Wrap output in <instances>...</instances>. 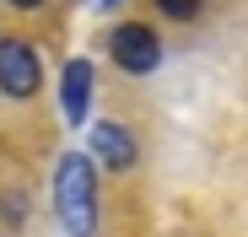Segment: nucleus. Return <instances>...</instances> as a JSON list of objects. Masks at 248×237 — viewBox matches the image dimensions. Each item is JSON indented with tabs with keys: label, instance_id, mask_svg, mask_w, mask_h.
I'll list each match as a JSON object with an SVG mask.
<instances>
[{
	"label": "nucleus",
	"instance_id": "1",
	"mask_svg": "<svg viewBox=\"0 0 248 237\" xmlns=\"http://www.w3.org/2000/svg\"><path fill=\"white\" fill-rule=\"evenodd\" d=\"M54 216L70 237H92L97 232V167L92 156L65 151L54 167Z\"/></svg>",
	"mask_w": 248,
	"mask_h": 237
},
{
	"label": "nucleus",
	"instance_id": "2",
	"mask_svg": "<svg viewBox=\"0 0 248 237\" xmlns=\"http://www.w3.org/2000/svg\"><path fill=\"white\" fill-rule=\"evenodd\" d=\"M108 54H113V65H119L124 75H151V70L162 65V38H156V27H146V22H119V27L108 32Z\"/></svg>",
	"mask_w": 248,
	"mask_h": 237
},
{
	"label": "nucleus",
	"instance_id": "3",
	"mask_svg": "<svg viewBox=\"0 0 248 237\" xmlns=\"http://www.w3.org/2000/svg\"><path fill=\"white\" fill-rule=\"evenodd\" d=\"M38 87H44V65H38V49L22 44V38H0V92L27 103Z\"/></svg>",
	"mask_w": 248,
	"mask_h": 237
},
{
	"label": "nucleus",
	"instance_id": "4",
	"mask_svg": "<svg viewBox=\"0 0 248 237\" xmlns=\"http://www.w3.org/2000/svg\"><path fill=\"white\" fill-rule=\"evenodd\" d=\"M87 103H92V65L87 59H70L60 70V108H65V124H87Z\"/></svg>",
	"mask_w": 248,
	"mask_h": 237
},
{
	"label": "nucleus",
	"instance_id": "5",
	"mask_svg": "<svg viewBox=\"0 0 248 237\" xmlns=\"http://www.w3.org/2000/svg\"><path fill=\"white\" fill-rule=\"evenodd\" d=\"M92 156L103 167H113V173H130L135 167V135L124 124H97L92 130Z\"/></svg>",
	"mask_w": 248,
	"mask_h": 237
},
{
	"label": "nucleus",
	"instance_id": "6",
	"mask_svg": "<svg viewBox=\"0 0 248 237\" xmlns=\"http://www.w3.org/2000/svg\"><path fill=\"white\" fill-rule=\"evenodd\" d=\"M162 6V16H173V22H189L194 11H200V0H156Z\"/></svg>",
	"mask_w": 248,
	"mask_h": 237
},
{
	"label": "nucleus",
	"instance_id": "7",
	"mask_svg": "<svg viewBox=\"0 0 248 237\" xmlns=\"http://www.w3.org/2000/svg\"><path fill=\"white\" fill-rule=\"evenodd\" d=\"M6 216H11V221H22V216H27V205H22V194H11V200H6Z\"/></svg>",
	"mask_w": 248,
	"mask_h": 237
},
{
	"label": "nucleus",
	"instance_id": "8",
	"mask_svg": "<svg viewBox=\"0 0 248 237\" xmlns=\"http://www.w3.org/2000/svg\"><path fill=\"white\" fill-rule=\"evenodd\" d=\"M6 6H16V11H38L44 0H6Z\"/></svg>",
	"mask_w": 248,
	"mask_h": 237
}]
</instances>
